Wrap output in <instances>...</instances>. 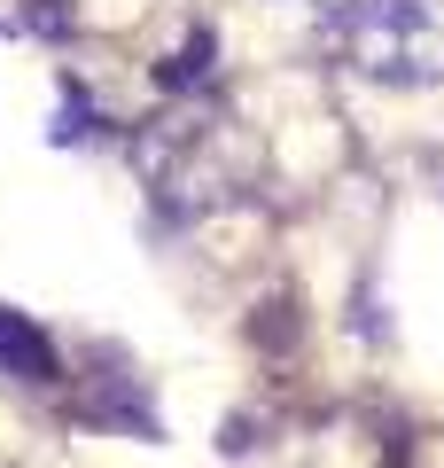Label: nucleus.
<instances>
[{"instance_id":"f257e3e1","label":"nucleus","mask_w":444,"mask_h":468,"mask_svg":"<svg viewBox=\"0 0 444 468\" xmlns=\"http://www.w3.org/2000/svg\"><path fill=\"white\" fill-rule=\"evenodd\" d=\"M351 63L390 86L444 79V0H375V8H359Z\"/></svg>"},{"instance_id":"f03ea898","label":"nucleus","mask_w":444,"mask_h":468,"mask_svg":"<svg viewBox=\"0 0 444 468\" xmlns=\"http://www.w3.org/2000/svg\"><path fill=\"white\" fill-rule=\"evenodd\" d=\"M0 375H16V383H55V344L32 328L24 313H0Z\"/></svg>"}]
</instances>
